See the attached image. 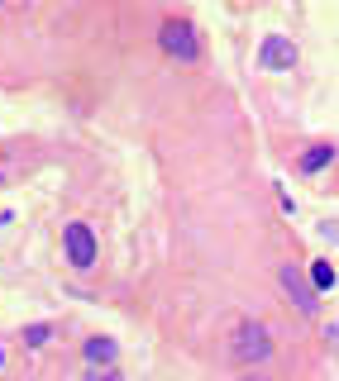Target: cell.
Listing matches in <instances>:
<instances>
[{"label": "cell", "mask_w": 339, "mask_h": 381, "mask_svg": "<svg viewBox=\"0 0 339 381\" xmlns=\"http://www.w3.org/2000/svg\"><path fill=\"white\" fill-rule=\"evenodd\" d=\"M234 363H244V367H259V363H268L273 358V338H268V329H263L259 319H244L239 329H234Z\"/></svg>", "instance_id": "6da1fadb"}, {"label": "cell", "mask_w": 339, "mask_h": 381, "mask_svg": "<svg viewBox=\"0 0 339 381\" xmlns=\"http://www.w3.org/2000/svg\"><path fill=\"white\" fill-rule=\"evenodd\" d=\"M158 38H162V53L177 58V63H196V58H201V38H196V29L187 19H167L158 29Z\"/></svg>", "instance_id": "7a4b0ae2"}, {"label": "cell", "mask_w": 339, "mask_h": 381, "mask_svg": "<svg viewBox=\"0 0 339 381\" xmlns=\"http://www.w3.org/2000/svg\"><path fill=\"white\" fill-rule=\"evenodd\" d=\"M63 243H67V262H72L77 272H86L91 262H96V234H91V224L72 220L63 229Z\"/></svg>", "instance_id": "3957f363"}, {"label": "cell", "mask_w": 339, "mask_h": 381, "mask_svg": "<svg viewBox=\"0 0 339 381\" xmlns=\"http://www.w3.org/2000/svg\"><path fill=\"white\" fill-rule=\"evenodd\" d=\"M259 67L263 72H291L296 67V43L282 38V33H268L263 48H259Z\"/></svg>", "instance_id": "277c9868"}, {"label": "cell", "mask_w": 339, "mask_h": 381, "mask_svg": "<svg viewBox=\"0 0 339 381\" xmlns=\"http://www.w3.org/2000/svg\"><path fill=\"white\" fill-rule=\"evenodd\" d=\"M277 277H282V286H287V296L296 301V310H301V315H315V286L301 277V267H291V262H287Z\"/></svg>", "instance_id": "5b68a950"}, {"label": "cell", "mask_w": 339, "mask_h": 381, "mask_svg": "<svg viewBox=\"0 0 339 381\" xmlns=\"http://www.w3.org/2000/svg\"><path fill=\"white\" fill-rule=\"evenodd\" d=\"M81 353H86V363H91V367H110L120 348H115L110 338H86V348H81Z\"/></svg>", "instance_id": "8992f818"}, {"label": "cell", "mask_w": 339, "mask_h": 381, "mask_svg": "<svg viewBox=\"0 0 339 381\" xmlns=\"http://www.w3.org/2000/svg\"><path fill=\"white\" fill-rule=\"evenodd\" d=\"M330 158H335V148L330 143H315V148H306V158H301V172H320Z\"/></svg>", "instance_id": "52a82bcc"}, {"label": "cell", "mask_w": 339, "mask_h": 381, "mask_svg": "<svg viewBox=\"0 0 339 381\" xmlns=\"http://www.w3.org/2000/svg\"><path fill=\"white\" fill-rule=\"evenodd\" d=\"M311 286H315V291L335 286V267H330V257H315V262H311Z\"/></svg>", "instance_id": "ba28073f"}, {"label": "cell", "mask_w": 339, "mask_h": 381, "mask_svg": "<svg viewBox=\"0 0 339 381\" xmlns=\"http://www.w3.org/2000/svg\"><path fill=\"white\" fill-rule=\"evenodd\" d=\"M48 338H53V324H29V329H24V343H29V348H43Z\"/></svg>", "instance_id": "9c48e42d"}, {"label": "cell", "mask_w": 339, "mask_h": 381, "mask_svg": "<svg viewBox=\"0 0 339 381\" xmlns=\"http://www.w3.org/2000/svg\"><path fill=\"white\" fill-rule=\"evenodd\" d=\"M100 381H125V377H120V372H100Z\"/></svg>", "instance_id": "30bf717a"}, {"label": "cell", "mask_w": 339, "mask_h": 381, "mask_svg": "<svg viewBox=\"0 0 339 381\" xmlns=\"http://www.w3.org/2000/svg\"><path fill=\"white\" fill-rule=\"evenodd\" d=\"M244 381H268V377H259V372H249V377H244Z\"/></svg>", "instance_id": "8fae6325"}, {"label": "cell", "mask_w": 339, "mask_h": 381, "mask_svg": "<svg viewBox=\"0 0 339 381\" xmlns=\"http://www.w3.org/2000/svg\"><path fill=\"white\" fill-rule=\"evenodd\" d=\"M0 363H5V353H0Z\"/></svg>", "instance_id": "7c38bea8"}]
</instances>
